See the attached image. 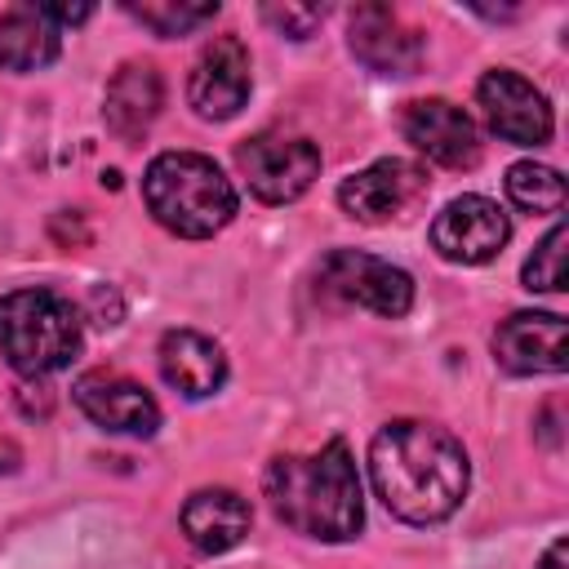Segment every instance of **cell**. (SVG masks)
I'll return each mask as SVG.
<instances>
[{
  "label": "cell",
  "mask_w": 569,
  "mask_h": 569,
  "mask_svg": "<svg viewBox=\"0 0 569 569\" xmlns=\"http://www.w3.org/2000/svg\"><path fill=\"white\" fill-rule=\"evenodd\" d=\"M565 244H569V231H565V222H556L542 240H538V249L529 253V262H525V289H533V293H560L565 289Z\"/></svg>",
  "instance_id": "obj_21"
},
{
  "label": "cell",
  "mask_w": 569,
  "mask_h": 569,
  "mask_svg": "<svg viewBox=\"0 0 569 569\" xmlns=\"http://www.w3.org/2000/svg\"><path fill=\"white\" fill-rule=\"evenodd\" d=\"M80 351V311L53 289H13L0 298V356L22 378L58 373Z\"/></svg>",
  "instance_id": "obj_4"
},
{
  "label": "cell",
  "mask_w": 569,
  "mask_h": 569,
  "mask_svg": "<svg viewBox=\"0 0 569 569\" xmlns=\"http://www.w3.org/2000/svg\"><path fill=\"white\" fill-rule=\"evenodd\" d=\"M71 396H76L80 413H84L93 427H102V431L156 436V427H160V405H156L151 391L138 387L133 378L93 369V373H80V378H76Z\"/></svg>",
  "instance_id": "obj_13"
},
{
  "label": "cell",
  "mask_w": 569,
  "mask_h": 569,
  "mask_svg": "<svg viewBox=\"0 0 569 569\" xmlns=\"http://www.w3.org/2000/svg\"><path fill=\"white\" fill-rule=\"evenodd\" d=\"M236 164L262 204H289L316 182L320 147L298 133H253L236 147Z\"/></svg>",
  "instance_id": "obj_6"
},
{
  "label": "cell",
  "mask_w": 569,
  "mask_h": 569,
  "mask_svg": "<svg viewBox=\"0 0 569 569\" xmlns=\"http://www.w3.org/2000/svg\"><path fill=\"white\" fill-rule=\"evenodd\" d=\"M249 520H253V511L236 489H196L182 502V533L204 556L231 551L249 533Z\"/></svg>",
  "instance_id": "obj_17"
},
{
  "label": "cell",
  "mask_w": 569,
  "mask_h": 569,
  "mask_svg": "<svg viewBox=\"0 0 569 569\" xmlns=\"http://www.w3.org/2000/svg\"><path fill=\"white\" fill-rule=\"evenodd\" d=\"M124 13L156 36H187L218 13V0H124Z\"/></svg>",
  "instance_id": "obj_19"
},
{
  "label": "cell",
  "mask_w": 569,
  "mask_h": 569,
  "mask_svg": "<svg viewBox=\"0 0 569 569\" xmlns=\"http://www.w3.org/2000/svg\"><path fill=\"white\" fill-rule=\"evenodd\" d=\"M271 516L316 542H347L365 525V493L347 440H329L320 453H280L262 471Z\"/></svg>",
  "instance_id": "obj_2"
},
{
  "label": "cell",
  "mask_w": 569,
  "mask_h": 569,
  "mask_svg": "<svg viewBox=\"0 0 569 569\" xmlns=\"http://www.w3.org/2000/svg\"><path fill=\"white\" fill-rule=\"evenodd\" d=\"M538 569H569V542H565V538H556V542L542 551Z\"/></svg>",
  "instance_id": "obj_24"
},
{
  "label": "cell",
  "mask_w": 569,
  "mask_h": 569,
  "mask_svg": "<svg viewBox=\"0 0 569 569\" xmlns=\"http://www.w3.org/2000/svg\"><path fill=\"white\" fill-rule=\"evenodd\" d=\"M507 200L525 213H560L565 209V178L551 164L520 160L507 169Z\"/></svg>",
  "instance_id": "obj_20"
},
{
  "label": "cell",
  "mask_w": 569,
  "mask_h": 569,
  "mask_svg": "<svg viewBox=\"0 0 569 569\" xmlns=\"http://www.w3.org/2000/svg\"><path fill=\"white\" fill-rule=\"evenodd\" d=\"M369 480L396 520L440 525L462 507L471 462L445 427L422 418H396L369 440Z\"/></svg>",
  "instance_id": "obj_1"
},
{
  "label": "cell",
  "mask_w": 569,
  "mask_h": 569,
  "mask_svg": "<svg viewBox=\"0 0 569 569\" xmlns=\"http://www.w3.org/2000/svg\"><path fill=\"white\" fill-rule=\"evenodd\" d=\"M62 36L40 4H13L0 13V67L4 71H40L58 58Z\"/></svg>",
  "instance_id": "obj_18"
},
{
  "label": "cell",
  "mask_w": 569,
  "mask_h": 569,
  "mask_svg": "<svg viewBox=\"0 0 569 569\" xmlns=\"http://www.w3.org/2000/svg\"><path fill=\"white\" fill-rule=\"evenodd\" d=\"M427 191V173L413 164V160H400V156H387V160H373L369 169L342 178L338 187V204L347 218L356 222H391L400 218L409 204H418Z\"/></svg>",
  "instance_id": "obj_9"
},
{
  "label": "cell",
  "mask_w": 569,
  "mask_h": 569,
  "mask_svg": "<svg viewBox=\"0 0 569 569\" xmlns=\"http://www.w3.org/2000/svg\"><path fill=\"white\" fill-rule=\"evenodd\" d=\"M347 44L378 76H413L422 62V36H413V27H405L391 4H356Z\"/></svg>",
  "instance_id": "obj_14"
},
{
  "label": "cell",
  "mask_w": 569,
  "mask_h": 569,
  "mask_svg": "<svg viewBox=\"0 0 569 569\" xmlns=\"http://www.w3.org/2000/svg\"><path fill=\"white\" fill-rule=\"evenodd\" d=\"M164 107V80L151 62H124L111 80H107V98H102V120L120 142H138L156 116Z\"/></svg>",
  "instance_id": "obj_15"
},
{
  "label": "cell",
  "mask_w": 569,
  "mask_h": 569,
  "mask_svg": "<svg viewBox=\"0 0 569 569\" xmlns=\"http://www.w3.org/2000/svg\"><path fill=\"white\" fill-rule=\"evenodd\" d=\"M249 49L240 44V36H213L191 67L187 102L200 120H231L249 102Z\"/></svg>",
  "instance_id": "obj_10"
},
{
  "label": "cell",
  "mask_w": 569,
  "mask_h": 569,
  "mask_svg": "<svg viewBox=\"0 0 569 569\" xmlns=\"http://www.w3.org/2000/svg\"><path fill=\"white\" fill-rule=\"evenodd\" d=\"M507 236H511V222L489 196H458L431 222V249L445 262H462V267H480L498 258Z\"/></svg>",
  "instance_id": "obj_8"
},
{
  "label": "cell",
  "mask_w": 569,
  "mask_h": 569,
  "mask_svg": "<svg viewBox=\"0 0 569 569\" xmlns=\"http://www.w3.org/2000/svg\"><path fill=\"white\" fill-rule=\"evenodd\" d=\"M476 102H480L485 124H489L502 142L542 147V142L551 138V129H556L547 93H542L533 80H525L520 71H507V67L485 71L480 84H476Z\"/></svg>",
  "instance_id": "obj_7"
},
{
  "label": "cell",
  "mask_w": 569,
  "mask_h": 569,
  "mask_svg": "<svg viewBox=\"0 0 569 569\" xmlns=\"http://www.w3.org/2000/svg\"><path fill=\"white\" fill-rule=\"evenodd\" d=\"M493 360L507 373H565L569 325L556 311H511L493 329Z\"/></svg>",
  "instance_id": "obj_11"
},
{
  "label": "cell",
  "mask_w": 569,
  "mask_h": 569,
  "mask_svg": "<svg viewBox=\"0 0 569 569\" xmlns=\"http://www.w3.org/2000/svg\"><path fill=\"white\" fill-rule=\"evenodd\" d=\"M160 356V373L173 391H182L187 400H204L227 382V356L213 338L196 333V329H169L156 347Z\"/></svg>",
  "instance_id": "obj_16"
},
{
  "label": "cell",
  "mask_w": 569,
  "mask_h": 569,
  "mask_svg": "<svg viewBox=\"0 0 569 569\" xmlns=\"http://www.w3.org/2000/svg\"><path fill=\"white\" fill-rule=\"evenodd\" d=\"M405 138L445 169H471L480 160V129L476 120L453 107L449 98H418L400 116Z\"/></svg>",
  "instance_id": "obj_12"
},
{
  "label": "cell",
  "mask_w": 569,
  "mask_h": 569,
  "mask_svg": "<svg viewBox=\"0 0 569 569\" xmlns=\"http://www.w3.org/2000/svg\"><path fill=\"white\" fill-rule=\"evenodd\" d=\"M320 293L342 302V307H365V311L387 316V320H400L413 307L409 271L391 267L387 258L356 253V249H333L320 262Z\"/></svg>",
  "instance_id": "obj_5"
},
{
  "label": "cell",
  "mask_w": 569,
  "mask_h": 569,
  "mask_svg": "<svg viewBox=\"0 0 569 569\" xmlns=\"http://www.w3.org/2000/svg\"><path fill=\"white\" fill-rule=\"evenodd\" d=\"M49 18H53V27L62 31L67 22H84V18H93V4H40Z\"/></svg>",
  "instance_id": "obj_23"
},
{
  "label": "cell",
  "mask_w": 569,
  "mask_h": 569,
  "mask_svg": "<svg viewBox=\"0 0 569 569\" xmlns=\"http://www.w3.org/2000/svg\"><path fill=\"white\" fill-rule=\"evenodd\" d=\"M262 18L289 36V40H307L320 22H325V4H298V0H267L262 4Z\"/></svg>",
  "instance_id": "obj_22"
},
{
  "label": "cell",
  "mask_w": 569,
  "mask_h": 569,
  "mask_svg": "<svg viewBox=\"0 0 569 569\" xmlns=\"http://www.w3.org/2000/svg\"><path fill=\"white\" fill-rule=\"evenodd\" d=\"M142 200L151 218L182 240H209L236 218L231 178L200 151H160L142 173Z\"/></svg>",
  "instance_id": "obj_3"
}]
</instances>
